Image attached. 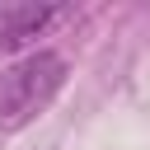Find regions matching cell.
I'll list each match as a JSON object with an SVG mask.
<instances>
[{
	"label": "cell",
	"instance_id": "cell-1",
	"mask_svg": "<svg viewBox=\"0 0 150 150\" xmlns=\"http://www.w3.org/2000/svg\"><path fill=\"white\" fill-rule=\"evenodd\" d=\"M66 75H70V66L52 47H38L23 61H14L0 75V131H23L28 122H38L52 108V98L61 94Z\"/></svg>",
	"mask_w": 150,
	"mask_h": 150
},
{
	"label": "cell",
	"instance_id": "cell-2",
	"mask_svg": "<svg viewBox=\"0 0 150 150\" xmlns=\"http://www.w3.org/2000/svg\"><path fill=\"white\" fill-rule=\"evenodd\" d=\"M61 14H66V9H56V5H23V9H5V14H0V38H5V47H23V42L42 38Z\"/></svg>",
	"mask_w": 150,
	"mask_h": 150
}]
</instances>
